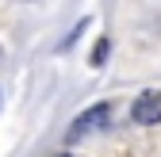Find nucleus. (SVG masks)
<instances>
[{"instance_id":"1","label":"nucleus","mask_w":161,"mask_h":157,"mask_svg":"<svg viewBox=\"0 0 161 157\" xmlns=\"http://www.w3.org/2000/svg\"><path fill=\"white\" fill-rule=\"evenodd\" d=\"M108 119H111V104H96V107H88V111H85V115H80V119L69 127V134H65V138H69V142H77V138H85V134L100 130Z\"/></svg>"},{"instance_id":"2","label":"nucleus","mask_w":161,"mask_h":157,"mask_svg":"<svg viewBox=\"0 0 161 157\" xmlns=\"http://www.w3.org/2000/svg\"><path fill=\"white\" fill-rule=\"evenodd\" d=\"M130 115H134L138 127H153V123H161V92H142V96L134 100Z\"/></svg>"},{"instance_id":"3","label":"nucleus","mask_w":161,"mask_h":157,"mask_svg":"<svg viewBox=\"0 0 161 157\" xmlns=\"http://www.w3.org/2000/svg\"><path fill=\"white\" fill-rule=\"evenodd\" d=\"M104 57H108V38H100V42H96V54H92V62L100 65V62H104Z\"/></svg>"},{"instance_id":"4","label":"nucleus","mask_w":161,"mask_h":157,"mask_svg":"<svg viewBox=\"0 0 161 157\" xmlns=\"http://www.w3.org/2000/svg\"><path fill=\"white\" fill-rule=\"evenodd\" d=\"M58 157H69V153H58Z\"/></svg>"}]
</instances>
